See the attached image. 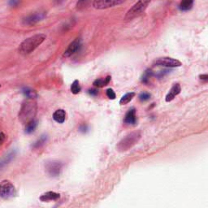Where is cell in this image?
I'll return each mask as SVG.
<instances>
[{"mask_svg":"<svg viewBox=\"0 0 208 208\" xmlns=\"http://www.w3.org/2000/svg\"><path fill=\"white\" fill-rule=\"evenodd\" d=\"M81 88L80 85H79V81L78 80H75L73 82H72V84L71 86V91L72 94L74 95H77L78 93H80Z\"/></svg>","mask_w":208,"mask_h":208,"instance_id":"ffe728a7","label":"cell"},{"mask_svg":"<svg viewBox=\"0 0 208 208\" xmlns=\"http://www.w3.org/2000/svg\"><path fill=\"white\" fill-rule=\"evenodd\" d=\"M137 121V116H136V109L135 108H131L128 110L125 116H124V122L126 124H135Z\"/></svg>","mask_w":208,"mask_h":208,"instance_id":"7c38bea8","label":"cell"},{"mask_svg":"<svg viewBox=\"0 0 208 208\" xmlns=\"http://www.w3.org/2000/svg\"><path fill=\"white\" fill-rule=\"evenodd\" d=\"M193 5V0H181V3L179 5L180 10L183 12H186L192 8Z\"/></svg>","mask_w":208,"mask_h":208,"instance_id":"2e32d148","label":"cell"},{"mask_svg":"<svg viewBox=\"0 0 208 208\" xmlns=\"http://www.w3.org/2000/svg\"><path fill=\"white\" fill-rule=\"evenodd\" d=\"M5 139H6V135L3 132H0V146L4 142Z\"/></svg>","mask_w":208,"mask_h":208,"instance_id":"484cf974","label":"cell"},{"mask_svg":"<svg viewBox=\"0 0 208 208\" xmlns=\"http://www.w3.org/2000/svg\"><path fill=\"white\" fill-rule=\"evenodd\" d=\"M60 198L59 193H57L55 192L49 191L43 193L40 197V200L42 202H50V201H55Z\"/></svg>","mask_w":208,"mask_h":208,"instance_id":"4fadbf2b","label":"cell"},{"mask_svg":"<svg viewBox=\"0 0 208 208\" xmlns=\"http://www.w3.org/2000/svg\"><path fill=\"white\" fill-rule=\"evenodd\" d=\"M46 38V36L43 34H38L31 36L21 42L18 51L21 55H30V53L33 52L35 49L38 48V46L44 42Z\"/></svg>","mask_w":208,"mask_h":208,"instance_id":"6da1fadb","label":"cell"},{"mask_svg":"<svg viewBox=\"0 0 208 208\" xmlns=\"http://www.w3.org/2000/svg\"><path fill=\"white\" fill-rule=\"evenodd\" d=\"M19 2L20 0H10L9 1V4L12 7H16L17 5L19 4Z\"/></svg>","mask_w":208,"mask_h":208,"instance_id":"d4e9b609","label":"cell"},{"mask_svg":"<svg viewBox=\"0 0 208 208\" xmlns=\"http://www.w3.org/2000/svg\"><path fill=\"white\" fill-rule=\"evenodd\" d=\"M181 91V86L177 83V84L173 85V86L171 88L170 91L168 93V95H167L166 98H165V101L167 103H169V102L173 101V99H175V97L178 95Z\"/></svg>","mask_w":208,"mask_h":208,"instance_id":"8fae6325","label":"cell"},{"mask_svg":"<svg viewBox=\"0 0 208 208\" xmlns=\"http://www.w3.org/2000/svg\"><path fill=\"white\" fill-rule=\"evenodd\" d=\"M0 87H1V85H0Z\"/></svg>","mask_w":208,"mask_h":208,"instance_id":"f1b7e54d","label":"cell"},{"mask_svg":"<svg viewBox=\"0 0 208 208\" xmlns=\"http://www.w3.org/2000/svg\"><path fill=\"white\" fill-rule=\"evenodd\" d=\"M15 194V186L9 181H2L0 183V197L4 199L13 197Z\"/></svg>","mask_w":208,"mask_h":208,"instance_id":"5b68a950","label":"cell"},{"mask_svg":"<svg viewBox=\"0 0 208 208\" xmlns=\"http://www.w3.org/2000/svg\"><path fill=\"white\" fill-rule=\"evenodd\" d=\"M199 77H200V79H201V80L206 81L208 80V76L206 75V74H202V75H200Z\"/></svg>","mask_w":208,"mask_h":208,"instance_id":"83f0119b","label":"cell"},{"mask_svg":"<svg viewBox=\"0 0 208 208\" xmlns=\"http://www.w3.org/2000/svg\"><path fill=\"white\" fill-rule=\"evenodd\" d=\"M53 119L55 121H56L59 124H62L65 121L66 119V112L64 110L59 109L55 111L53 114Z\"/></svg>","mask_w":208,"mask_h":208,"instance_id":"5bb4252c","label":"cell"},{"mask_svg":"<svg viewBox=\"0 0 208 208\" xmlns=\"http://www.w3.org/2000/svg\"><path fill=\"white\" fill-rule=\"evenodd\" d=\"M46 137H45V136H42V137H40V139L34 144V147L38 148L40 147V146H42L46 142Z\"/></svg>","mask_w":208,"mask_h":208,"instance_id":"7402d4cb","label":"cell"},{"mask_svg":"<svg viewBox=\"0 0 208 208\" xmlns=\"http://www.w3.org/2000/svg\"><path fill=\"white\" fill-rule=\"evenodd\" d=\"M88 2H89V0H79V1L77 2L76 7H84Z\"/></svg>","mask_w":208,"mask_h":208,"instance_id":"cb8c5ba5","label":"cell"},{"mask_svg":"<svg viewBox=\"0 0 208 208\" xmlns=\"http://www.w3.org/2000/svg\"><path fill=\"white\" fill-rule=\"evenodd\" d=\"M141 137V132L140 130H136L131 132L124 137L118 142L116 146V150L119 152L128 151L134 146Z\"/></svg>","mask_w":208,"mask_h":208,"instance_id":"3957f363","label":"cell"},{"mask_svg":"<svg viewBox=\"0 0 208 208\" xmlns=\"http://www.w3.org/2000/svg\"><path fill=\"white\" fill-rule=\"evenodd\" d=\"M154 64L156 66H162V67H177L182 65L181 61L173 59V58H170V57L158 58L157 59L155 60Z\"/></svg>","mask_w":208,"mask_h":208,"instance_id":"52a82bcc","label":"cell"},{"mask_svg":"<svg viewBox=\"0 0 208 208\" xmlns=\"http://www.w3.org/2000/svg\"><path fill=\"white\" fill-rule=\"evenodd\" d=\"M111 81V76H107L106 78H99V79H97L94 81L93 85L95 86V87H98V88H103V87L106 86L108 85V83Z\"/></svg>","mask_w":208,"mask_h":208,"instance_id":"9a60e30c","label":"cell"},{"mask_svg":"<svg viewBox=\"0 0 208 208\" xmlns=\"http://www.w3.org/2000/svg\"><path fill=\"white\" fill-rule=\"evenodd\" d=\"M124 2L125 0H95L93 2V7L98 10H103L119 6Z\"/></svg>","mask_w":208,"mask_h":208,"instance_id":"8992f818","label":"cell"},{"mask_svg":"<svg viewBox=\"0 0 208 208\" xmlns=\"http://www.w3.org/2000/svg\"><path fill=\"white\" fill-rule=\"evenodd\" d=\"M38 110L37 103L34 99H28L21 105V108L19 112L20 121L22 124H27L28 122L34 120Z\"/></svg>","mask_w":208,"mask_h":208,"instance_id":"7a4b0ae2","label":"cell"},{"mask_svg":"<svg viewBox=\"0 0 208 208\" xmlns=\"http://www.w3.org/2000/svg\"><path fill=\"white\" fill-rule=\"evenodd\" d=\"M152 0H138L133 6L131 7L129 10L127 12L126 15L124 16V19L126 21H131L134 19L136 17L141 15L146 9L147 8V7L150 3Z\"/></svg>","mask_w":208,"mask_h":208,"instance_id":"277c9868","label":"cell"},{"mask_svg":"<svg viewBox=\"0 0 208 208\" xmlns=\"http://www.w3.org/2000/svg\"><path fill=\"white\" fill-rule=\"evenodd\" d=\"M98 90H89V94H90V95H94V96H95V95H98Z\"/></svg>","mask_w":208,"mask_h":208,"instance_id":"4316f807","label":"cell"},{"mask_svg":"<svg viewBox=\"0 0 208 208\" xmlns=\"http://www.w3.org/2000/svg\"><path fill=\"white\" fill-rule=\"evenodd\" d=\"M136 94L134 92H130V93H127L124 96L122 97L121 99L120 100V105H126L130 101H132V99L134 98Z\"/></svg>","mask_w":208,"mask_h":208,"instance_id":"e0dca14e","label":"cell"},{"mask_svg":"<svg viewBox=\"0 0 208 208\" xmlns=\"http://www.w3.org/2000/svg\"><path fill=\"white\" fill-rule=\"evenodd\" d=\"M150 94H149V93H146V92H143L141 93V94H140V95H139V99L141 100V101H147V100H149L150 99Z\"/></svg>","mask_w":208,"mask_h":208,"instance_id":"44dd1931","label":"cell"},{"mask_svg":"<svg viewBox=\"0 0 208 208\" xmlns=\"http://www.w3.org/2000/svg\"><path fill=\"white\" fill-rule=\"evenodd\" d=\"M37 125H38V122H37V120H31V121L28 122L25 126L26 133L30 134V133H32L33 132H34V130H35L36 128H37Z\"/></svg>","mask_w":208,"mask_h":208,"instance_id":"ac0fdd59","label":"cell"},{"mask_svg":"<svg viewBox=\"0 0 208 208\" xmlns=\"http://www.w3.org/2000/svg\"><path fill=\"white\" fill-rule=\"evenodd\" d=\"M107 96L108 99H112V100H113V99H116V93L114 92V90H112V89H108L107 90Z\"/></svg>","mask_w":208,"mask_h":208,"instance_id":"603a6c76","label":"cell"},{"mask_svg":"<svg viewBox=\"0 0 208 208\" xmlns=\"http://www.w3.org/2000/svg\"><path fill=\"white\" fill-rule=\"evenodd\" d=\"M81 41L80 38H76L75 40L72 41L69 44L68 47L67 48L64 53H63V56L65 58H68V57L73 55L75 53L79 51V49L81 48Z\"/></svg>","mask_w":208,"mask_h":208,"instance_id":"30bf717a","label":"cell"},{"mask_svg":"<svg viewBox=\"0 0 208 208\" xmlns=\"http://www.w3.org/2000/svg\"><path fill=\"white\" fill-rule=\"evenodd\" d=\"M23 94L25 95V96H26L28 99H35L36 97L38 96L36 91H34V90H31L30 88H25L23 90Z\"/></svg>","mask_w":208,"mask_h":208,"instance_id":"d6986e66","label":"cell"},{"mask_svg":"<svg viewBox=\"0 0 208 208\" xmlns=\"http://www.w3.org/2000/svg\"><path fill=\"white\" fill-rule=\"evenodd\" d=\"M46 16V12H35L34 14L26 16L25 19L23 20V24L28 26L34 25L36 24L43 20Z\"/></svg>","mask_w":208,"mask_h":208,"instance_id":"9c48e42d","label":"cell"},{"mask_svg":"<svg viewBox=\"0 0 208 208\" xmlns=\"http://www.w3.org/2000/svg\"><path fill=\"white\" fill-rule=\"evenodd\" d=\"M62 167H63V164H61V162L56 161V160H51V161H48L46 163L45 168H46V173H48L49 176L55 177L60 174Z\"/></svg>","mask_w":208,"mask_h":208,"instance_id":"ba28073f","label":"cell"}]
</instances>
